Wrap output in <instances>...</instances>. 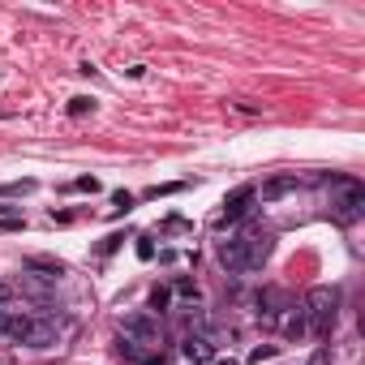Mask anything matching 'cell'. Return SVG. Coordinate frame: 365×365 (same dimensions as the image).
<instances>
[{"label": "cell", "instance_id": "1", "mask_svg": "<svg viewBox=\"0 0 365 365\" xmlns=\"http://www.w3.org/2000/svg\"><path fill=\"white\" fill-rule=\"evenodd\" d=\"M305 318H309V335H331V327H335V305H339V292L335 288H327V284H318V288H309L305 292Z\"/></svg>", "mask_w": 365, "mask_h": 365}, {"label": "cell", "instance_id": "2", "mask_svg": "<svg viewBox=\"0 0 365 365\" xmlns=\"http://www.w3.org/2000/svg\"><path fill=\"white\" fill-rule=\"evenodd\" d=\"M331 207H335L339 224H356L365 215V185L352 176H335L331 180Z\"/></svg>", "mask_w": 365, "mask_h": 365}, {"label": "cell", "instance_id": "3", "mask_svg": "<svg viewBox=\"0 0 365 365\" xmlns=\"http://www.w3.org/2000/svg\"><path fill=\"white\" fill-rule=\"evenodd\" d=\"M120 335H129L142 352H146V348H159V322L146 318V314H129L125 327H120Z\"/></svg>", "mask_w": 365, "mask_h": 365}, {"label": "cell", "instance_id": "4", "mask_svg": "<svg viewBox=\"0 0 365 365\" xmlns=\"http://www.w3.org/2000/svg\"><path fill=\"white\" fill-rule=\"evenodd\" d=\"M254 202H258V190H254V185H237V190H232V194L224 198V211H220V224H237V220H245Z\"/></svg>", "mask_w": 365, "mask_h": 365}, {"label": "cell", "instance_id": "5", "mask_svg": "<svg viewBox=\"0 0 365 365\" xmlns=\"http://www.w3.org/2000/svg\"><path fill=\"white\" fill-rule=\"evenodd\" d=\"M215 258H220L232 275H245V271H250V245H245V237L220 241V245H215Z\"/></svg>", "mask_w": 365, "mask_h": 365}, {"label": "cell", "instance_id": "6", "mask_svg": "<svg viewBox=\"0 0 365 365\" xmlns=\"http://www.w3.org/2000/svg\"><path fill=\"white\" fill-rule=\"evenodd\" d=\"M180 356H185L190 365H211V361H215V339H211V335H185Z\"/></svg>", "mask_w": 365, "mask_h": 365}, {"label": "cell", "instance_id": "7", "mask_svg": "<svg viewBox=\"0 0 365 365\" xmlns=\"http://www.w3.org/2000/svg\"><path fill=\"white\" fill-rule=\"evenodd\" d=\"M297 190H301V180L288 172V176H271V180H262L258 198H262V202H279V198H288V194H297Z\"/></svg>", "mask_w": 365, "mask_h": 365}, {"label": "cell", "instance_id": "8", "mask_svg": "<svg viewBox=\"0 0 365 365\" xmlns=\"http://www.w3.org/2000/svg\"><path fill=\"white\" fill-rule=\"evenodd\" d=\"M279 331H284L288 339H305V335H309V318H305V305H288V309L279 314Z\"/></svg>", "mask_w": 365, "mask_h": 365}, {"label": "cell", "instance_id": "9", "mask_svg": "<svg viewBox=\"0 0 365 365\" xmlns=\"http://www.w3.org/2000/svg\"><path fill=\"white\" fill-rule=\"evenodd\" d=\"M26 275H39V279H48V284H56V279L65 275V262H61V258L31 254V258H26Z\"/></svg>", "mask_w": 365, "mask_h": 365}, {"label": "cell", "instance_id": "10", "mask_svg": "<svg viewBox=\"0 0 365 365\" xmlns=\"http://www.w3.org/2000/svg\"><path fill=\"white\" fill-rule=\"evenodd\" d=\"M26 348H52L56 344V322L52 318H31V331L22 339Z\"/></svg>", "mask_w": 365, "mask_h": 365}, {"label": "cell", "instance_id": "11", "mask_svg": "<svg viewBox=\"0 0 365 365\" xmlns=\"http://www.w3.org/2000/svg\"><path fill=\"white\" fill-rule=\"evenodd\" d=\"M245 245H250V271H258L267 258H271V237H245Z\"/></svg>", "mask_w": 365, "mask_h": 365}, {"label": "cell", "instance_id": "12", "mask_svg": "<svg viewBox=\"0 0 365 365\" xmlns=\"http://www.w3.org/2000/svg\"><path fill=\"white\" fill-rule=\"evenodd\" d=\"M116 356H120V361H142L146 352H142V348H138L129 335H120V339H116Z\"/></svg>", "mask_w": 365, "mask_h": 365}, {"label": "cell", "instance_id": "13", "mask_svg": "<svg viewBox=\"0 0 365 365\" xmlns=\"http://www.w3.org/2000/svg\"><path fill=\"white\" fill-rule=\"evenodd\" d=\"M95 108V99L91 95H78V99H69V116H86Z\"/></svg>", "mask_w": 365, "mask_h": 365}, {"label": "cell", "instance_id": "14", "mask_svg": "<svg viewBox=\"0 0 365 365\" xmlns=\"http://www.w3.org/2000/svg\"><path fill=\"white\" fill-rule=\"evenodd\" d=\"M176 297H185V301H198L202 292H198V284H194V279H176Z\"/></svg>", "mask_w": 365, "mask_h": 365}, {"label": "cell", "instance_id": "15", "mask_svg": "<svg viewBox=\"0 0 365 365\" xmlns=\"http://www.w3.org/2000/svg\"><path fill=\"white\" fill-rule=\"evenodd\" d=\"M168 301H172V292H168V288H155V292H150V309H163Z\"/></svg>", "mask_w": 365, "mask_h": 365}, {"label": "cell", "instance_id": "16", "mask_svg": "<svg viewBox=\"0 0 365 365\" xmlns=\"http://www.w3.org/2000/svg\"><path fill=\"white\" fill-rule=\"evenodd\" d=\"M112 207H116V211H129V207H133V194H125V190L112 194Z\"/></svg>", "mask_w": 365, "mask_h": 365}, {"label": "cell", "instance_id": "17", "mask_svg": "<svg viewBox=\"0 0 365 365\" xmlns=\"http://www.w3.org/2000/svg\"><path fill=\"white\" fill-rule=\"evenodd\" d=\"M14 301V284H5V279H0V309H5Z\"/></svg>", "mask_w": 365, "mask_h": 365}, {"label": "cell", "instance_id": "18", "mask_svg": "<svg viewBox=\"0 0 365 365\" xmlns=\"http://www.w3.org/2000/svg\"><path fill=\"white\" fill-rule=\"evenodd\" d=\"M267 356H275V348H271V344H262V348H254V352H250V361H267Z\"/></svg>", "mask_w": 365, "mask_h": 365}, {"label": "cell", "instance_id": "19", "mask_svg": "<svg viewBox=\"0 0 365 365\" xmlns=\"http://www.w3.org/2000/svg\"><path fill=\"white\" fill-rule=\"evenodd\" d=\"M309 365H331V352H327V348H318V352L309 356Z\"/></svg>", "mask_w": 365, "mask_h": 365}, {"label": "cell", "instance_id": "20", "mask_svg": "<svg viewBox=\"0 0 365 365\" xmlns=\"http://www.w3.org/2000/svg\"><path fill=\"white\" fill-rule=\"evenodd\" d=\"M78 190H86V194H95V190H99V180H95V176H82V180H78Z\"/></svg>", "mask_w": 365, "mask_h": 365}, {"label": "cell", "instance_id": "21", "mask_svg": "<svg viewBox=\"0 0 365 365\" xmlns=\"http://www.w3.org/2000/svg\"><path fill=\"white\" fill-rule=\"evenodd\" d=\"M138 365H163V352H159V356H142Z\"/></svg>", "mask_w": 365, "mask_h": 365}, {"label": "cell", "instance_id": "22", "mask_svg": "<svg viewBox=\"0 0 365 365\" xmlns=\"http://www.w3.org/2000/svg\"><path fill=\"white\" fill-rule=\"evenodd\" d=\"M0 335H5V309H0Z\"/></svg>", "mask_w": 365, "mask_h": 365}, {"label": "cell", "instance_id": "23", "mask_svg": "<svg viewBox=\"0 0 365 365\" xmlns=\"http://www.w3.org/2000/svg\"><path fill=\"white\" fill-rule=\"evenodd\" d=\"M220 365H237V361H220Z\"/></svg>", "mask_w": 365, "mask_h": 365}]
</instances>
